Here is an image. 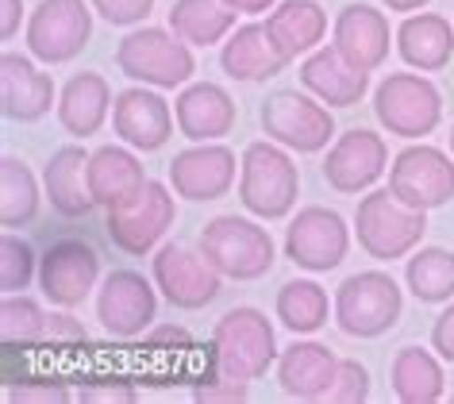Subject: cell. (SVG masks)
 I'll return each instance as SVG.
<instances>
[{
	"mask_svg": "<svg viewBox=\"0 0 454 404\" xmlns=\"http://www.w3.org/2000/svg\"><path fill=\"white\" fill-rule=\"evenodd\" d=\"M93 4V12L105 19L112 27H135L143 24L146 16H151L154 0H89Z\"/></svg>",
	"mask_w": 454,
	"mask_h": 404,
	"instance_id": "38",
	"label": "cell"
},
{
	"mask_svg": "<svg viewBox=\"0 0 454 404\" xmlns=\"http://www.w3.org/2000/svg\"><path fill=\"white\" fill-rule=\"evenodd\" d=\"M301 197V170L274 139H258L239 159V200L258 220H286Z\"/></svg>",
	"mask_w": 454,
	"mask_h": 404,
	"instance_id": "2",
	"label": "cell"
},
{
	"mask_svg": "<svg viewBox=\"0 0 454 404\" xmlns=\"http://www.w3.org/2000/svg\"><path fill=\"white\" fill-rule=\"evenodd\" d=\"M235 16L223 0H174L169 8V31L189 47H215L235 31Z\"/></svg>",
	"mask_w": 454,
	"mask_h": 404,
	"instance_id": "31",
	"label": "cell"
},
{
	"mask_svg": "<svg viewBox=\"0 0 454 404\" xmlns=\"http://www.w3.org/2000/svg\"><path fill=\"white\" fill-rule=\"evenodd\" d=\"M51 339L85 343V328H82V320H74L70 312H51Z\"/></svg>",
	"mask_w": 454,
	"mask_h": 404,
	"instance_id": "43",
	"label": "cell"
},
{
	"mask_svg": "<svg viewBox=\"0 0 454 404\" xmlns=\"http://www.w3.org/2000/svg\"><path fill=\"white\" fill-rule=\"evenodd\" d=\"M431 351H435L442 362L454 366V300H447V308L431 323Z\"/></svg>",
	"mask_w": 454,
	"mask_h": 404,
	"instance_id": "42",
	"label": "cell"
},
{
	"mask_svg": "<svg viewBox=\"0 0 454 404\" xmlns=\"http://www.w3.org/2000/svg\"><path fill=\"white\" fill-rule=\"evenodd\" d=\"M381 4L389 8V12H408V16H412V12H419L424 4H431V0H381Z\"/></svg>",
	"mask_w": 454,
	"mask_h": 404,
	"instance_id": "46",
	"label": "cell"
},
{
	"mask_svg": "<svg viewBox=\"0 0 454 404\" xmlns=\"http://www.w3.org/2000/svg\"><path fill=\"white\" fill-rule=\"evenodd\" d=\"M427 231V212L396 200L389 189H370L355 208L358 246L378 262H396L419 246Z\"/></svg>",
	"mask_w": 454,
	"mask_h": 404,
	"instance_id": "3",
	"label": "cell"
},
{
	"mask_svg": "<svg viewBox=\"0 0 454 404\" xmlns=\"http://www.w3.org/2000/svg\"><path fill=\"white\" fill-rule=\"evenodd\" d=\"M262 131L266 139L281 143L286 151L297 154H316L327 143H335V116L324 100L312 93H297V89H278L262 100Z\"/></svg>",
	"mask_w": 454,
	"mask_h": 404,
	"instance_id": "8",
	"label": "cell"
},
{
	"mask_svg": "<svg viewBox=\"0 0 454 404\" xmlns=\"http://www.w3.org/2000/svg\"><path fill=\"white\" fill-rule=\"evenodd\" d=\"M301 85L327 108H355L370 93V74L350 66L335 47H316L301 62Z\"/></svg>",
	"mask_w": 454,
	"mask_h": 404,
	"instance_id": "22",
	"label": "cell"
},
{
	"mask_svg": "<svg viewBox=\"0 0 454 404\" xmlns=\"http://www.w3.org/2000/svg\"><path fill=\"white\" fill-rule=\"evenodd\" d=\"M274 312L293 335H312V331H320L327 316L335 312V300H327L324 285H316L312 277H293V282L278 289Z\"/></svg>",
	"mask_w": 454,
	"mask_h": 404,
	"instance_id": "33",
	"label": "cell"
},
{
	"mask_svg": "<svg viewBox=\"0 0 454 404\" xmlns=\"http://www.w3.org/2000/svg\"><path fill=\"white\" fill-rule=\"evenodd\" d=\"M404 285L419 305L454 300V254L447 246H416L404 258Z\"/></svg>",
	"mask_w": 454,
	"mask_h": 404,
	"instance_id": "32",
	"label": "cell"
},
{
	"mask_svg": "<svg viewBox=\"0 0 454 404\" xmlns=\"http://www.w3.org/2000/svg\"><path fill=\"white\" fill-rule=\"evenodd\" d=\"M151 277L166 305H174L181 312H197L204 305H212L223 289V274L204 258V251H192V246H181V243L158 246L151 258Z\"/></svg>",
	"mask_w": 454,
	"mask_h": 404,
	"instance_id": "11",
	"label": "cell"
},
{
	"mask_svg": "<svg viewBox=\"0 0 454 404\" xmlns=\"http://www.w3.org/2000/svg\"><path fill=\"white\" fill-rule=\"evenodd\" d=\"M43 197L47 193L39 189L35 174L27 170V162L4 154V159H0V223H4V231L27 228V223L39 216Z\"/></svg>",
	"mask_w": 454,
	"mask_h": 404,
	"instance_id": "34",
	"label": "cell"
},
{
	"mask_svg": "<svg viewBox=\"0 0 454 404\" xmlns=\"http://www.w3.org/2000/svg\"><path fill=\"white\" fill-rule=\"evenodd\" d=\"M97 320L112 339H139L158 320V285L139 269H112L97 285Z\"/></svg>",
	"mask_w": 454,
	"mask_h": 404,
	"instance_id": "12",
	"label": "cell"
},
{
	"mask_svg": "<svg viewBox=\"0 0 454 404\" xmlns=\"http://www.w3.org/2000/svg\"><path fill=\"white\" fill-rule=\"evenodd\" d=\"M373 116L396 139H424L442 120V97L424 74H385L373 89Z\"/></svg>",
	"mask_w": 454,
	"mask_h": 404,
	"instance_id": "7",
	"label": "cell"
},
{
	"mask_svg": "<svg viewBox=\"0 0 454 404\" xmlns=\"http://www.w3.org/2000/svg\"><path fill=\"white\" fill-rule=\"evenodd\" d=\"M43 193H47L51 208L66 220H82L97 208L93 193H89V151L70 143L59 147L43 166Z\"/></svg>",
	"mask_w": 454,
	"mask_h": 404,
	"instance_id": "24",
	"label": "cell"
},
{
	"mask_svg": "<svg viewBox=\"0 0 454 404\" xmlns=\"http://www.w3.org/2000/svg\"><path fill=\"white\" fill-rule=\"evenodd\" d=\"M77 397L82 400H135L139 392H135V385L128 377H89L82 381V389H77Z\"/></svg>",
	"mask_w": 454,
	"mask_h": 404,
	"instance_id": "39",
	"label": "cell"
},
{
	"mask_svg": "<svg viewBox=\"0 0 454 404\" xmlns=\"http://www.w3.org/2000/svg\"><path fill=\"white\" fill-rule=\"evenodd\" d=\"M93 35V4L89 0H39L27 16V50L43 66L74 62Z\"/></svg>",
	"mask_w": 454,
	"mask_h": 404,
	"instance_id": "10",
	"label": "cell"
},
{
	"mask_svg": "<svg viewBox=\"0 0 454 404\" xmlns=\"http://www.w3.org/2000/svg\"><path fill=\"white\" fill-rule=\"evenodd\" d=\"M404 312V293L385 269H358L335 289V323L350 339H378Z\"/></svg>",
	"mask_w": 454,
	"mask_h": 404,
	"instance_id": "6",
	"label": "cell"
},
{
	"mask_svg": "<svg viewBox=\"0 0 454 404\" xmlns=\"http://www.w3.org/2000/svg\"><path fill=\"white\" fill-rule=\"evenodd\" d=\"M59 105V89L27 54L4 50L0 58V112L16 123H35Z\"/></svg>",
	"mask_w": 454,
	"mask_h": 404,
	"instance_id": "20",
	"label": "cell"
},
{
	"mask_svg": "<svg viewBox=\"0 0 454 404\" xmlns=\"http://www.w3.org/2000/svg\"><path fill=\"white\" fill-rule=\"evenodd\" d=\"M192 397H197V400H227V404H235V400H247L251 392H247V381L215 374V377L197 381V385H192Z\"/></svg>",
	"mask_w": 454,
	"mask_h": 404,
	"instance_id": "40",
	"label": "cell"
},
{
	"mask_svg": "<svg viewBox=\"0 0 454 404\" xmlns=\"http://www.w3.org/2000/svg\"><path fill=\"white\" fill-rule=\"evenodd\" d=\"M235 116L239 108H235L231 93L215 82H189L174 100L177 131L189 143H220L235 128Z\"/></svg>",
	"mask_w": 454,
	"mask_h": 404,
	"instance_id": "21",
	"label": "cell"
},
{
	"mask_svg": "<svg viewBox=\"0 0 454 404\" xmlns=\"http://www.w3.org/2000/svg\"><path fill=\"white\" fill-rule=\"evenodd\" d=\"M266 31L286 58L312 54L327 35V12L316 0H281L266 12Z\"/></svg>",
	"mask_w": 454,
	"mask_h": 404,
	"instance_id": "29",
	"label": "cell"
},
{
	"mask_svg": "<svg viewBox=\"0 0 454 404\" xmlns=\"http://www.w3.org/2000/svg\"><path fill=\"white\" fill-rule=\"evenodd\" d=\"M389 43H396V31H389L385 12L370 4H347L332 24V47L366 74H373L389 58Z\"/></svg>",
	"mask_w": 454,
	"mask_h": 404,
	"instance_id": "19",
	"label": "cell"
},
{
	"mask_svg": "<svg viewBox=\"0 0 454 404\" xmlns=\"http://www.w3.org/2000/svg\"><path fill=\"white\" fill-rule=\"evenodd\" d=\"M370 397V369L358 362V358H339V369H335V381L327 389L324 400H335V404H358Z\"/></svg>",
	"mask_w": 454,
	"mask_h": 404,
	"instance_id": "37",
	"label": "cell"
},
{
	"mask_svg": "<svg viewBox=\"0 0 454 404\" xmlns=\"http://www.w3.org/2000/svg\"><path fill=\"white\" fill-rule=\"evenodd\" d=\"M24 19V0H0V39L12 43Z\"/></svg>",
	"mask_w": 454,
	"mask_h": 404,
	"instance_id": "44",
	"label": "cell"
},
{
	"mask_svg": "<svg viewBox=\"0 0 454 404\" xmlns=\"http://www.w3.org/2000/svg\"><path fill=\"white\" fill-rule=\"evenodd\" d=\"M16 400H70V389L54 377H24L12 389Z\"/></svg>",
	"mask_w": 454,
	"mask_h": 404,
	"instance_id": "41",
	"label": "cell"
},
{
	"mask_svg": "<svg viewBox=\"0 0 454 404\" xmlns=\"http://www.w3.org/2000/svg\"><path fill=\"white\" fill-rule=\"evenodd\" d=\"M393 397L404 404H435L447 392V374H442V358L424 351V346H401L389 366Z\"/></svg>",
	"mask_w": 454,
	"mask_h": 404,
	"instance_id": "30",
	"label": "cell"
},
{
	"mask_svg": "<svg viewBox=\"0 0 454 404\" xmlns=\"http://www.w3.org/2000/svg\"><path fill=\"white\" fill-rule=\"evenodd\" d=\"M112 105H116V100H112V85L105 82V74L82 70L62 85L54 108H59V123L66 131L77 135V139H89V135H97L105 128Z\"/></svg>",
	"mask_w": 454,
	"mask_h": 404,
	"instance_id": "27",
	"label": "cell"
},
{
	"mask_svg": "<svg viewBox=\"0 0 454 404\" xmlns=\"http://www.w3.org/2000/svg\"><path fill=\"white\" fill-rule=\"evenodd\" d=\"M278 385L286 397L293 400H324L327 389L335 381V369H339V358L335 351H327L324 343H312V339H297L293 346L278 354Z\"/></svg>",
	"mask_w": 454,
	"mask_h": 404,
	"instance_id": "23",
	"label": "cell"
},
{
	"mask_svg": "<svg viewBox=\"0 0 454 404\" xmlns=\"http://www.w3.org/2000/svg\"><path fill=\"white\" fill-rule=\"evenodd\" d=\"M389 193L412 208H442L454 200V159L431 143H408L389 166Z\"/></svg>",
	"mask_w": 454,
	"mask_h": 404,
	"instance_id": "13",
	"label": "cell"
},
{
	"mask_svg": "<svg viewBox=\"0 0 454 404\" xmlns=\"http://www.w3.org/2000/svg\"><path fill=\"white\" fill-rule=\"evenodd\" d=\"M174 112H169L166 97L151 85H131L116 93V105H112V128H116L120 143L151 154L162 151L174 135Z\"/></svg>",
	"mask_w": 454,
	"mask_h": 404,
	"instance_id": "18",
	"label": "cell"
},
{
	"mask_svg": "<svg viewBox=\"0 0 454 404\" xmlns=\"http://www.w3.org/2000/svg\"><path fill=\"white\" fill-rule=\"evenodd\" d=\"M47 335H51V316L35 297L4 293V305H0V339H4L8 351H16V346H35L39 339H47Z\"/></svg>",
	"mask_w": 454,
	"mask_h": 404,
	"instance_id": "35",
	"label": "cell"
},
{
	"mask_svg": "<svg viewBox=\"0 0 454 404\" xmlns=\"http://www.w3.org/2000/svg\"><path fill=\"white\" fill-rule=\"evenodd\" d=\"M385 170H389V147H385L378 131H366V128L335 135V143L327 147V159H324V182L335 193H347V197L366 193Z\"/></svg>",
	"mask_w": 454,
	"mask_h": 404,
	"instance_id": "16",
	"label": "cell"
},
{
	"mask_svg": "<svg viewBox=\"0 0 454 404\" xmlns=\"http://www.w3.org/2000/svg\"><path fill=\"white\" fill-rule=\"evenodd\" d=\"M231 12H239V16H262V12H270V8L278 4V0H223Z\"/></svg>",
	"mask_w": 454,
	"mask_h": 404,
	"instance_id": "45",
	"label": "cell"
},
{
	"mask_svg": "<svg viewBox=\"0 0 454 404\" xmlns=\"http://www.w3.org/2000/svg\"><path fill=\"white\" fill-rule=\"evenodd\" d=\"M278 335L274 323L266 320L262 308L239 305L223 312L212 328V366L215 374L235 377V381H258L270 366L278 362Z\"/></svg>",
	"mask_w": 454,
	"mask_h": 404,
	"instance_id": "1",
	"label": "cell"
},
{
	"mask_svg": "<svg viewBox=\"0 0 454 404\" xmlns=\"http://www.w3.org/2000/svg\"><path fill=\"white\" fill-rule=\"evenodd\" d=\"M347 251H350V228L335 208L309 205L289 220L286 258L293 266L309 269V274H327V269L343 266Z\"/></svg>",
	"mask_w": 454,
	"mask_h": 404,
	"instance_id": "14",
	"label": "cell"
},
{
	"mask_svg": "<svg viewBox=\"0 0 454 404\" xmlns=\"http://www.w3.org/2000/svg\"><path fill=\"white\" fill-rule=\"evenodd\" d=\"M177 193H169V185L162 182H146L139 193L123 205L108 208V239L116 251L131 254V258H143V254H154L162 246L166 231L174 228V216H177V205H174Z\"/></svg>",
	"mask_w": 454,
	"mask_h": 404,
	"instance_id": "9",
	"label": "cell"
},
{
	"mask_svg": "<svg viewBox=\"0 0 454 404\" xmlns=\"http://www.w3.org/2000/svg\"><path fill=\"white\" fill-rule=\"evenodd\" d=\"M151 182V177L143 174V162L135 147H97L89 154V193L100 208H116L123 200H131L139 189Z\"/></svg>",
	"mask_w": 454,
	"mask_h": 404,
	"instance_id": "26",
	"label": "cell"
},
{
	"mask_svg": "<svg viewBox=\"0 0 454 404\" xmlns=\"http://www.w3.org/2000/svg\"><path fill=\"white\" fill-rule=\"evenodd\" d=\"M204 258L220 269L227 282H258L274 269L278 246L262 223L247 216H215L200 231Z\"/></svg>",
	"mask_w": 454,
	"mask_h": 404,
	"instance_id": "5",
	"label": "cell"
},
{
	"mask_svg": "<svg viewBox=\"0 0 454 404\" xmlns=\"http://www.w3.org/2000/svg\"><path fill=\"white\" fill-rule=\"evenodd\" d=\"M289 66V58L274 47L266 24H243L223 39L220 47V70L231 82H270Z\"/></svg>",
	"mask_w": 454,
	"mask_h": 404,
	"instance_id": "25",
	"label": "cell"
},
{
	"mask_svg": "<svg viewBox=\"0 0 454 404\" xmlns=\"http://www.w3.org/2000/svg\"><path fill=\"white\" fill-rule=\"evenodd\" d=\"M100 285V254L85 239H59L39 258V289L54 308H77Z\"/></svg>",
	"mask_w": 454,
	"mask_h": 404,
	"instance_id": "15",
	"label": "cell"
},
{
	"mask_svg": "<svg viewBox=\"0 0 454 404\" xmlns=\"http://www.w3.org/2000/svg\"><path fill=\"white\" fill-rule=\"evenodd\" d=\"M116 66L135 85H151V89H185L189 77L197 74L192 47L166 27L128 31L116 47Z\"/></svg>",
	"mask_w": 454,
	"mask_h": 404,
	"instance_id": "4",
	"label": "cell"
},
{
	"mask_svg": "<svg viewBox=\"0 0 454 404\" xmlns=\"http://www.w3.org/2000/svg\"><path fill=\"white\" fill-rule=\"evenodd\" d=\"M31 282H39L35 246L4 231V239H0V293H24Z\"/></svg>",
	"mask_w": 454,
	"mask_h": 404,
	"instance_id": "36",
	"label": "cell"
},
{
	"mask_svg": "<svg viewBox=\"0 0 454 404\" xmlns=\"http://www.w3.org/2000/svg\"><path fill=\"white\" fill-rule=\"evenodd\" d=\"M396 54L419 74H435L454 58V27L447 16L412 12L396 27Z\"/></svg>",
	"mask_w": 454,
	"mask_h": 404,
	"instance_id": "28",
	"label": "cell"
},
{
	"mask_svg": "<svg viewBox=\"0 0 454 404\" xmlns=\"http://www.w3.org/2000/svg\"><path fill=\"white\" fill-rule=\"evenodd\" d=\"M235 151L223 143H192V147L177 151L169 162V189L185 200H220L227 197V189L235 185Z\"/></svg>",
	"mask_w": 454,
	"mask_h": 404,
	"instance_id": "17",
	"label": "cell"
},
{
	"mask_svg": "<svg viewBox=\"0 0 454 404\" xmlns=\"http://www.w3.org/2000/svg\"><path fill=\"white\" fill-rule=\"evenodd\" d=\"M450 154H454V123H450Z\"/></svg>",
	"mask_w": 454,
	"mask_h": 404,
	"instance_id": "47",
	"label": "cell"
}]
</instances>
